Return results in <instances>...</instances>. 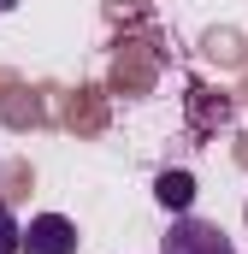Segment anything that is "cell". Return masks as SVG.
<instances>
[{
  "instance_id": "6da1fadb",
  "label": "cell",
  "mask_w": 248,
  "mask_h": 254,
  "mask_svg": "<svg viewBox=\"0 0 248 254\" xmlns=\"http://www.w3.org/2000/svg\"><path fill=\"white\" fill-rule=\"evenodd\" d=\"M160 254H237V243L213 225V219H195V213H172Z\"/></svg>"
},
{
  "instance_id": "7a4b0ae2",
  "label": "cell",
  "mask_w": 248,
  "mask_h": 254,
  "mask_svg": "<svg viewBox=\"0 0 248 254\" xmlns=\"http://www.w3.org/2000/svg\"><path fill=\"white\" fill-rule=\"evenodd\" d=\"M18 254H77V225L65 213H36L18 231Z\"/></svg>"
},
{
  "instance_id": "3957f363",
  "label": "cell",
  "mask_w": 248,
  "mask_h": 254,
  "mask_svg": "<svg viewBox=\"0 0 248 254\" xmlns=\"http://www.w3.org/2000/svg\"><path fill=\"white\" fill-rule=\"evenodd\" d=\"M154 201H160L166 213H189V207H195V178H189V172H160V178H154Z\"/></svg>"
},
{
  "instance_id": "277c9868",
  "label": "cell",
  "mask_w": 248,
  "mask_h": 254,
  "mask_svg": "<svg viewBox=\"0 0 248 254\" xmlns=\"http://www.w3.org/2000/svg\"><path fill=\"white\" fill-rule=\"evenodd\" d=\"M18 231H24V225H18V213L0 201V254H18Z\"/></svg>"
},
{
  "instance_id": "5b68a950",
  "label": "cell",
  "mask_w": 248,
  "mask_h": 254,
  "mask_svg": "<svg viewBox=\"0 0 248 254\" xmlns=\"http://www.w3.org/2000/svg\"><path fill=\"white\" fill-rule=\"evenodd\" d=\"M0 12H12V0H0Z\"/></svg>"
},
{
  "instance_id": "8992f818",
  "label": "cell",
  "mask_w": 248,
  "mask_h": 254,
  "mask_svg": "<svg viewBox=\"0 0 248 254\" xmlns=\"http://www.w3.org/2000/svg\"><path fill=\"white\" fill-rule=\"evenodd\" d=\"M243 225H248V201H243Z\"/></svg>"
}]
</instances>
